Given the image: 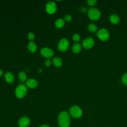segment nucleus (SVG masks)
Masks as SVG:
<instances>
[{"instance_id": "f257e3e1", "label": "nucleus", "mask_w": 127, "mask_h": 127, "mask_svg": "<svg viewBox=\"0 0 127 127\" xmlns=\"http://www.w3.org/2000/svg\"><path fill=\"white\" fill-rule=\"evenodd\" d=\"M58 121L60 127H68L70 124V119L68 112L66 111L61 112L58 116Z\"/></svg>"}, {"instance_id": "f03ea898", "label": "nucleus", "mask_w": 127, "mask_h": 127, "mask_svg": "<svg viewBox=\"0 0 127 127\" xmlns=\"http://www.w3.org/2000/svg\"><path fill=\"white\" fill-rule=\"evenodd\" d=\"M87 14L89 18L92 20H98L101 16L100 11L96 7H91L87 11Z\"/></svg>"}, {"instance_id": "7ed1b4c3", "label": "nucleus", "mask_w": 127, "mask_h": 127, "mask_svg": "<svg viewBox=\"0 0 127 127\" xmlns=\"http://www.w3.org/2000/svg\"><path fill=\"white\" fill-rule=\"evenodd\" d=\"M27 89L23 84L19 85L15 89V93L16 96L18 98H23L26 94Z\"/></svg>"}, {"instance_id": "20e7f679", "label": "nucleus", "mask_w": 127, "mask_h": 127, "mask_svg": "<svg viewBox=\"0 0 127 127\" xmlns=\"http://www.w3.org/2000/svg\"><path fill=\"white\" fill-rule=\"evenodd\" d=\"M70 115L74 118H79L82 115V111L81 108L77 106H73L69 110Z\"/></svg>"}, {"instance_id": "39448f33", "label": "nucleus", "mask_w": 127, "mask_h": 127, "mask_svg": "<svg viewBox=\"0 0 127 127\" xmlns=\"http://www.w3.org/2000/svg\"><path fill=\"white\" fill-rule=\"evenodd\" d=\"M97 36L101 41H106L109 39L110 37V33L107 29L101 28L97 32Z\"/></svg>"}, {"instance_id": "423d86ee", "label": "nucleus", "mask_w": 127, "mask_h": 127, "mask_svg": "<svg viewBox=\"0 0 127 127\" xmlns=\"http://www.w3.org/2000/svg\"><path fill=\"white\" fill-rule=\"evenodd\" d=\"M95 41L93 38L88 37L84 39L82 42V45L85 49H90L94 45Z\"/></svg>"}, {"instance_id": "0eeeda50", "label": "nucleus", "mask_w": 127, "mask_h": 127, "mask_svg": "<svg viewBox=\"0 0 127 127\" xmlns=\"http://www.w3.org/2000/svg\"><path fill=\"white\" fill-rule=\"evenodd\" d=\"M69 47V42L65 38L62 39L59 42L58 45V49L62 52H64L67 50Z\"/></svg>"}, {"instance_id": "6e6552de", "label": "nucleus", "mask_w": 127, "mask_h": 127, "mask_svg": "<svg viewBox=\"0 0 127 127\" xmlns=\"http://www.w3.org/2000/svg\"><path fill=\"white\" fill-rule=\"evenodd\" d=\"M57 10V6L55 2L51 1L47 3L46 5V10L49 14L54 13Z\"/></svg>"}, {"instance_id": "1a4fd4ad", "label": "nucleus", "mask_w": 127, "mask_h": 127, "mask_svg": "<svg viewBox=\"0 0 127 127\" xmlns=\"http://www.w3.org/2000/svg\"><path fill=\"white\" fill-rule=\"evenodd\" d=\"M40 53L42 56L48 59L52 58L54 55L53 51L48 47H44L42 48L40 50Z\"/></svg>"}, {"instance_id": "9d476101", "label": "nucleus", "mask_w": 127, "mask_h": 127, "mask_svg": "<svg viewBox=\"0 0 127 127\" xmlns=\"http://www.w3.org/2000/svg\"><path fill=\"white\" fill-rule=\"evenodd\" d=\"M30 123V120L27 117H23L18 121V126L19 127H27Z\"/></svg>"}, {"instance_id": "9b49d317", "label": "nucleus", "mask_w": 127, "mask_h": 127, "mask_svg": "<svg viewBox=\"0 0 127 127\" xmlns=\"http://www.w3.org/2000/svg\"><path fill=\"white\" fill-rule=\"evenodd\" d=\"M26 85L30 88H34L38 85V82L34 79H29L26 81Z\"/></svg>"}, {"instance_id": "f8f14e48", "label": "nucleus", "mask_w": 127, "mask_h": 127, "mask_svg": "<svg viewBox=\"0 0 127 127\" xmlns=\"http://www.w3.org/2000/svg\"><path fill=\"white\" fill-rule=\"evenodd\" d=\"M5 80L8 83H12L14 80L13 75L10 72H7L4 75Z\"/></svg>"}, {"instance_id": "ddd939ff", "label": "nucleus", "mask_w": 127, "mask_h": 127, "mask_svg": "<svg viewBox=\"0 0 127 127\" xmlns=\"http://www.w3.org/2000/svg\"><path fill=\"white\" fill-rule=\"evenodd\" d=\"M109 19L111 22L114 24H118L120 21V17L116 14H113L111 15Z\"/></svg>"}, {"instance_id": "4468645a", "label": "nucleus", "mask_w": 127, "mask_h": 127, "mask_svg": "<svg viewBox=\"0 0 127 127\" xmlns=\"http://www.w3.org/2000/svg\"><path fill=\"white\" fill-rule=\"evenodd\" d=\"M82 49L81 45L79 43L74 44L72 47V51L73 53L78 54L80 52Z\"/></svg>"}, {"instance_id": "2eb2a0df", "label": "nucleus", "mask_w": 127, "mask_h": 127, "mask_svg": "<svg viewBox=\"0 0 127 127\" xmlns=\"http://www.w3.org/2000/svg\"><path fill=\"white\" fill-rule=\"evenodd\" d=\"M28 49L31 53H34L37 50V46L34 42L31 41L28 44Z\"/></svg>"}, {"instance_id": "dca6fc26", "label": "nucleus", "mask_w": 127, "mask_h": 127, "mask_svg": "<svg viewBox=\"0 0 127 127\" xmlns=\"http://www.w3.org/2000/svg\"><path fill=\"white\" fill-rule=\"evenodd\" d=\"M53 64L57 67H60L63 64V62L60 58L55 57L53 59Z\"/></svg>"}, {"instance_id": "f3484780", "label": "nucleus", "mask_w": 127, "mask_h": 127, "mask_svg": "<svg viewBox=\"0 0 127 127\" xmlns=\"http://www.w3.org/2000/svg\"><path fill=\"white\" fill-rule=\"evenodd\" d=\"M55 26L58 28H62L64 25V20L63 19H59L55 22Z\"/></svg>"}, {"instance_id": "a211bd4d", "label": "nucleus", "mask_w": 127, "mask_h": 127, "mask_svg": "<svg viewBox=\"0 0 127 127\" xmlns=\"http://www.w3.org/2000/svg\"><path fill=\"white\" fill-rule=\"evenodd\" d=\"M87 28H88V30L90 32H92V33H94L96 32L97 30V27L94 23H90L88 25Z\"/></svg>"}, {"instance_id": "6ab92c4d", "label": "nucleus", "mask_w": 127, "mask_h": 127, "mask_svg": "<svg viewBox=\"0 0 127 127\" xmlns=\"http://www.w3.org/2000/svg\"><path fill=\"white\" fill-rule=\"evenodd\" d=\"M18 76H19V79L20 80L21 82H25L27 79V76L26 73L23 71H21L19 72V74H18Z\"/></svg>"}, {"instance_id": "aec40b11", "label": "nucleus", "mask_w": 127, "mask_h": 127, "mask_svg": "<svg viewBox=\"0 0 127 127\" xmlns=\"http://www.w3.org/2000/svg\"><path fill=\"white\" fill-rule=\"evenodd\" d=\"M122 81L126 86H127V72L123 75L122 77Z\"/></svg>"}, {"instance_id": "412c9836", "label": "nucleus", "mask_w": 127, "mask_h": 127, "mask_svg": "<svg viewBox=\"0 0 127 127\" xmlns=\"http://www.w3.org/2000/svg\"><path fill=\"white\" fill-rule=\"evenodd\" d=\"M72 39L76 42H79L80 41L81 37L79 35L77 34H75L72 36Z\"/></svg>"}, {"instance_id": "4be33fe9", "label": "nucleus", "mask_w": 127, "mask_h": 127, "mask_svg": "<svg viewBox=\"0 0 127 127\" xmlns=\"http://www.w3.org/2000/svg\"><path fill=\"white\" fill-rule=\"evenodd\" d=\"M87 3L89 6H93L96 4L97 0H88L87 1Z\"/></svg>"}, {"instance_id": "5701e85b", "label": "nucleus", "mask_w": 127, "mask_h": 127, "mask_svg": "<svg viewBox=\"0 0 127 127\" xmlns=\"http://www.w3.org/2000/svg\"><path fill=\"white\" fill-rule=\"evenodd\" d=\"M27 36H28V38L31 41L33 40L35 38V35L34 34V33H33L32 32L29 33Z\"/></svg>"}, {"instance_id": "b1692460", "label": "nucleus", "mask_w": 127, "mask_h": 127, "mask_svg": "<svg viewBox=\"0 0 127 127\" xmlns=\"http://www.w3.org/2000/svg\"><path fill=\"white\" fill-rule=\"evenodd\" d=\"M72 19V16L70 15H67L64 17V20L65 21H70Z\"/></svg>"}, {"instance_id": "393cba45", "label": "nucleus", "mask_w": 127, "mask_h": 127, "mask_svg": "<svg viewBox=\"0 0 127 127\" xmlns=\"http://www.w3.org/2000/svg\"><path fill=\"white\" fill-rule=\"evenodd\" d=\"M45 64L47 66H49L51 64V62L50 59H47L45 62Z\"/></svg>"}, {"instance_id": "a878e982", "label": "nucleus", "mask_w": 127, "mask_h": 127, "mask_svg": "<svg viewBox=\"0 0 127 127\" xmlns=\"http://www.w3.org/2000/svg\"><path fill=\"white\" fill-rule=\"evenodd\" d=\"M39 127H49L47 125H41V126H40Z\"/></svg>"}, {"instance_id": "bb28decb", "label": "nucleus", "mask_w": 127, "mask_h": 127, "mask_svg": "<svg viewBox=\"0 0 127 127\" xmlns=\"http://www.w3.org/2000/svg\"><path fill=\"white\" fill-rule=\"evenodd\" d=\"M2 74H3V71H2L1 69H0V77Z\"/></svg>"}]
</instances>
